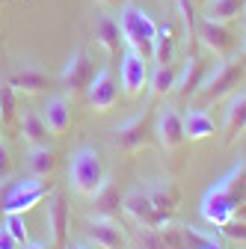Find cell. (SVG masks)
<instances>
[{
	"label": "cell",
	"instance_id": "6da1fadb",
	"mask_svg": "<svg viewBox=\"0 0 246 249\" xmlns=\"http://www.w3.org/2000/svg\"><path fill=\"white\" fill-rule=\"evenodd\" d=\"M140 249H217L213 237L166 220L158 229H142L140 234Z\"/></svg>",
	"mask_w": 246,
	"mask_h": 249
},
{
	"label": "cell",
	"instance_id": "7a4b0ae2",
	"mask_svg": "<svg viewBox=\"0 0 246 249\" xmlns=\"http://www.w3.org/2000/svg\"><path fill=\"white\" fill-rule=\"evenodd\" d=\"M243 71H246V56H243V53H240V56H226V59H220L217 69L208 71L205 80H202V86L196 89V95H193V98H196V107H208V104H213V101L228 98L231 92L237 89Z\"/></svg>",
	"mask_w": 246,
	"mask_h": 249
},
{
	"label": "cell",
	"instance_id": "3957f363",
	"mask_svg": "<svg viewBox=\"0 0 246 249\" xmlns=\"http://www.w3.org/2000/svg\"><path fill=\"white\" fill-rule=\"evenodd\" d=\"M116 21H119V30H122V42L148 59L151 48H155V36H158V24L151 21V15L137 3H125L119 9Z\"/></svg>",
	"mask_w": 246,
	"mask_h": 249
},
{
	"label": "cell",
	"instance_id": "277c9868",
	"mask_svg": "<svg viewBox=\"0 0 246 249\" xmlns=\"http://www.w3.org/2000/svg\"><path fill=\"white\" fill-rule=\"evenodd\" d=\"M53 190V184L36 175H27L9 184H0V211L3 213H24L30 208H36L42 199H48Z\"/></svg>",
	"mask_w": 246,
	"mask_h": 249
},
{
	"label": "cell",
	"instance_id": "5b68a950",
	"mask_svg": "<svg viewBox=\"0 0 246 249\" xmlns=\"http://www.w3.org/2000/svg\"><path fill=\"white\" fill-rule=\"evenodd\" d=\"M107 172H104V160H101V154L95 148H77L71 154V163H69V181H71V190L77 196H86L92 199V193L98 190V187L104 184Z\"/></svg>",
	"mask_w": 246,
	"mask_h": 249
},
{
	"label": "cell",
	"instance_id": "8992f818",
	"mask_svg": "<svg viewBox=\"0 0 246 249\" xmlns=\"http://www.w3.org/2000/svg\"><path fill=\"white\" fill-rule=\"evenodd\" d=\"M151 140H155V110L151 107H142L131 119L116 124V131H113V145L119 151H137L148 145Z\"/></svg>",
	"mask_w": 246,
	"mask_h": 249
},
{
	"label": "cell",
	"instance_id": "52a82bcc",
	"mask_svg": "<svg viewBox=\"0 0 246 249\" xmlns=\"http://www.w3.org/2000/svg\"><path fill=\"white\" fill-rule=\"evenodd\" d=\"M92 77H95V62H92L89 51L80 45V48L71 51V56L66 59V66H63V71H59L56 80H59L66 95H80V92L89 89Z\"/></svg>",
	"mask_w": 246,
	"mask_h": 249
},
{
	"label": "cell",
	"instance_id": "ba28073f",
	"mask_svg": "<svg viewBox=\"0 0 246 249\" xmlns=\"http://www.w3.org/2000/svg\"><path fill=\"white\" fill-rule=\"evenodd\" d=\"M155 140L163 151H178L184 145V140H187V134H184V116L172 104L155 110Z\"/></svg>",
	"mask_w": 246,
	"mask_h": 249
},
{
	"label": "cell",
	"instance_id": "9c48e42d",
	"mask_svg": "<svg viewBox=\"0 0 246 249\" xmlns=\"http://www.w3.org/2000/svg\"><path fill=\"white\" fill-rule=\"evenodd\" d=\"M119 86L128 98H140L142 89L148 86V62L142 53L137 51H125L122 53V62H119Z\"/></svg>",
	"mask_w": 246,
	"mask_h": 249
},
{
	"label": "cell",
	"instance_id": "30bf717a",
	"mask_svg": "<svg viewBox=\"0 0 246 249\" xmlns=\"http://www.w3.org/2000/svg\"><path fill=\"white\" fill-rule=\"evenodd\" d=\"M122 211H125L140 229H158V226H163L169 220V216H163L155 205H151V199H148V193L142 187H134L131 193L122 196Z\"/></svg>",
	"mask_w": 246,
	"mask_h": 249
},
{
	"label": "cell",
	"instance_id": "8fae6325",
	"mask_svg": "<svg viewBox=\"0 0 246 249\" xmlns=\"http://www.w3.org/2000/svg\"><path fill=\"white\" fill-rule=\"evenodd\" d=\"M196 39L213 53V56H220V59H226V56H231L234 51H237V36L231 33V27L228 24H223V21H202L199 27H196Z\"/></svg>",
	"mask_w": 246,
	"mask_h": 249
},
{
	"label": "cell",
	"instance_id": "7c38bea8",
	"mask_svg": "<svg viewBox=\"0 0 246 249\" xmlns=\"http://www.w3.org/2000/svg\"><path fill=\"white\" fill-rule=\"evenodd\" d=\"M45 223H48V231H51V243L56 249H66V243H69V202H66L63 190H51Z\"/></svg>",
	"mask_w": 246,
	"mask_h": 249
},
{
	"label": "cell",
	"instance_id": "4fadbf2b",
	"mask_svg": "<svg viewBox=\"0 0 246 249\" xmlns=\"http://www.w3.org/2000/svg\"><path fill=\"white\" fill-rule=\"evenodd\" d=\"M234 208H237V202L223 190L220 184H213L211 190L202 196V205H199V211H202V220L208 223V226H226L231 216H234Z\"/></svg>",
	"mask_w": 246,
	"mask_h": 249
},
{
	"label": "cell",
	"instance_id": "5bb4252c",
	"mask_svg": "<svg viewBox=\"0 0 246 249\" xmlns=\"http://www.w3.org/2000/svg\"><path fill=\"white\" fill-rule=\"evenodd\" d=\"M205 74H208V62H205V56L199 53V48H190L187 62H184V69L178 71V80H175L172 95H178V98H184V101L193 98L196 89H199L202 80H205Z\"/></svg>",
	"mask_w": 246,
	"mask_h": 249
},
{
	"label": "cell",
	"instance_id": "9a60e30c",
	"mask_svg": "<svg viewBox=\"0 0 246 249\" xmlns=\"http://www.w3.org/2000/svg\"><path fill=\"white\" fill-rule=\"evenodd\" d=\"M86 98H89V104H92L95 113H107L119 101V83H116V77H113L110 69L95 71V77H92V83L86 89Z\"/></svg>",
	"mask_w": 246,
	"mask_h": 249
},
{
	"label": "cell",
	"instance_id": "2e32d148",
	"mask_svg": "<svg viewBox=\"0 0 246 249\" xmlns=\"http://www.w3.org/2000/svg\"><path fill=\"white\" fill-rule=\"evenodd\" d=\"M6 83L15 92H24V95H39V92H48L51 89L53 77L45 69H39V66H21V69H15L6 77Z\"/></svg>",
	"mask_w": 246,
	"mask_h": 249
},
{
	"label": "cell",
	"instance_id": "e0dca14e",
	"mask_svg": "<svg viewBox=\"0 0 246 249\" xmlns=\"http://www.w3.org/2000/svg\"><path fill=\"white\" fill-rule=\"evenodd\" d=\"M145 193H148L151 205H155L163 216H169V220H172V213H175L178 205H181V190H178V184H175L172 178H158V181H148Z\"/></svg>",
	"mask_w": 246,
	"mask_h": 249
},
{
	"label": "cell",
	"instance_id": "ac0fdd59",
	"mask_svg": "<svg viewBox=\"0 0 246 249\" xmlns=\"http://www.w3.org/2000/svg\"><path fill=\"white\" fill-rule=\"evenodd\" d=\"M86 234H89V240H95V246H101V249H125L128 246L122 226L113 223V220H107V216H95V220H89Z\"/></svg>",
	"mask_w": 246,
	"mask_h": 249
},
{
	"label": "cell",
	"instance_id": "d6986e66",
	"mask_svg": "<svg viewBox=\"0 0 246 249\" xmlns=\"http://www.w3.org/2000/svg\"><path fill=\"white\" fill-rule=\"evenodd\" d=\"M42 119H45L48 131H51L53 137L66 134V131L71 128V101H69L66 95H53V98H48V104L42 107Z\"/></svg>",
	"mask_w": 246,
	"mask_h": 249
},
{
	"label": "cell",
	"instance_id": "ffe728a7",
	"mask_svg": "<svg viewBox=\"0 0 246 249\" xmlns=\"http://www.w3.org/2000/svg\"><path fill=\"white\" fill-rule=\"evenodd\" d=\"M226 142H234L243 131H246V89L243 92H231L228 107H226Z\"/></svg>",
	"mask_w": 246,
	"mask_h": 249
},
{
	"label": "cell",
	"instance_id": "44dd1931",
	"mask_svg": "<svg viewBox=\"0 0 246 249\" xmlns=\"http://www.w3.org/2000/svg\"><path fill=\"white\" fill-rule=\"evenodd\" d=\"M18 131H21V142L27 145H48V137H51L39 110H24V116L18 119Z\"/></svg>",
	"mask_w": 246,
	"mask_h": 249
},
{
	"label": "cell",
	"instance_id": "7402d4cb",
	"mask_svg": "<svg viewBox=\"0 0 246 249\" xmlns=\"http://www.w3.org/2000/svg\"><path fill=\"white\" fill-rule=\"evenodd\" d=\"M92 202H95V213L107 216V220H116L119 211H122V193L110 178H104V184L92 193Z\"/></svg>",
	"mask_w": 246,
	"mask_h": 249
},
{
	"label": "cell",
	"instance_id": "603a6c76",
	"mask_svg": "<svg viewBox=\"0 0 246 249\" xmlns=\"http://www.w3.org/2000/svg\"><path fill=\"white\" fill-rule=\"evenodd\" d=\"M184 134H187V140H208L217 134L213 119L205 113V107H187V113H184Z\"/></svg>",
	"mask_w": 246,
	"mask_h": 249
},
{
	"label": "cell",
	"instance_id": "cb8c5ba5",
	"mask_svg": "<svg viewBox=\"0 0 246 249\" xmlns=\"http://www.w3.org/2000/svg\"><path fill=\"white\" fill-rule=\"evenodd\" d=\"M95 42L110 53V59H116L119 56V51H122V30H119V21L116 18H110V15H104V18H98V24H95Z\"/></svg>",
	"mask_w": 246,
	"mask_h": 249
},
{
	"label": "cell",
	"instance_id": "d4e9b609",
	"mask_svg": "<svg viewBox=\"0 0 246 249\" xmlns=\"http://www.w3.org/2000/svg\"><path fill=\"white\" fill-rule=\"evenodd\" d=\"M56 169V154L48 145H30L27 151V172L36 178H48Z\"/></svg>",
	"mask_w": 246,
	"mask_h": 249
},
{
	"label": "cell",
	"instance_id": "484cf974",
	"mask_svg": "<svg viewBox=\"0 0 246 249\" xmlns=\"http://www.w3.org/2000/svg\"><path fill=\"white\" fill-rule=\"evenodd\" d=\"M172 56H175V27L160 24L155 36V48H151V59L158 66H172Z\"/></svg>",
	"mask_w": 246,
	"mask_h": 249
},
{
	"label": "cell",
	"instance_id": "4316f807",
	"mask_svg": "<svg viewBox=\"0 0 246 249\" xmlns=\"http://www.w3.org/2000/svg\"><path fill=\"white\" fill-rule=\"evenodd\" d=\"M246 0H205V18L208 21H234L237 15H243Z\"/></svg>",
	"mask_w": 246,
	"mask_h": 249
},
{
	"label": "cell",
	"instance_id": "83f0119b",
	"mask_svg": "<svg viewBox=\"0 0 246 249\" xmlns=\"http://www.w3.org/2000/svg\"><path fill=\"white\" fill-rule=\"evenodd\" d=\"M220 187H223V190L240 205V202H246V160H240L237 166H231L220 181H217Z\"/></svg>",
	"mask_w": 246,
	"mask_h": 249
},
{
	"label": "cell",
	"instance_id": "f1b7e54d",
	"mask_svg": "<svg viewBox=\"0 0 246 249\" xmlns=\"http://www.w3.org/2000/svg\"><path fill=\"white\" fill-rule=\"evenodd\" d=\"M175 80H178V71L172 66H155V71H148V89L155 98H163L175 89Z\"/></svg>",
	"mask_w": 246,
	"mask_h": 249
},
{
	"label": "cell",
	"instance_id": "f546056e",
	"mask_svg": "<svg viewBox=\"0 0 246 249\" xmlns=\"http://www.w3.org/2000/svg\"><path fill=\"white\" fill-rule=\"evenodd\" d=\"M3 229L24 246L30 243V231H27V223H24V213H6V220H3Z\"/></svg>",
	"mask_w": 246,
	"mask_h": 249
},
{
	"label": "cell",
	"instance_id": "4dcf8cb0",
	"mask_svg": "<svg viewBox=\"0 0 246 249\" xmlns=\"http://www.w3.org/2000/svg\"><path fill=\"white\" fill-rule=\"evenodd\" d=\"M15 119V89L3 80L0 83V122Z\"/></svg>",
	"mask_w": 246,
	"mask_h": 249
},
{
	"label": "cell",
	"instance_id": "1f68e13d",
	"mask_svg": "<svg viewBox=\"0 0 246 249\" xmlns=\"http://www.w3.org/2000/svg\"><path fill=\"white\" fill-rule=\"evenodd\" d=\"M220 234L234 243H246V220H228L226 226H220Z\"/></svg>",
	"mask_w": 246,
	"mask_h": 249
},
{
	"label": "cell",
	"instance_id": "d6a6232c",
	"mask_svg": "<svg viewBox=\"0 0 246 249\" xmlns=\"http://www.w3.org/2000/svg\"><path fill=\"white\" fill-rule=\"evenodd\" d=\"M12 169H15V163H12V154H9V148L0 142V184H6L9 178H12Z\"/></svg>",
	"mask_w": 246,
	"mask_h": 249
},
{
	"label": "cell",
	"instance_id": "836d02e7",
	"mask_svg": "<svg viewBox=\"0 0 246 249\" xmlns=\"http://www.w3.org/2000/svg\"><path fill=\"white\" fill-rule=\"evenodd\" d=\"M0 249H21V243H18V240L3 229V226H0Z\"/></svg>",
	"mask_w": 246,
	"mask_h": 249
},
{
	"label": "cell",
	"instance_id": "e575fe53",
	"mask_svg": "<svg viewBox=\"0 0 246 249\" xmlns=\"http://www.w3.org/2000/svg\"><path fill=\"white\" fill-rule=\"evenodd\" d=\"M21 249H56V246H53L51 240H42V243H24Z\"/></svg>",
	"mask_w": 246,
	"mask_h": 249
},
{
	"label": "cell",
	"instance_id": "d590c367",
	"mask_svg": "<svg viewBox=\"0 0 246 249\" xmlns=\"http://www.w3.org/2000/svg\"><path fill=\"white\" fill-rule=\"evenodd\" d=\"M240 53H243V56H246V39H243V45H240Z\"/></svg>",
	"mask_w": 246,
	"mask_h": 249
},
{
	"label": "cell",
	"instance_id": "8d00e7d4",
	"mask_svg": "<svg viewBox=\"0 0 246 249\" xmlns=\"http://www.w3.org/2000/svg\"><path fill=\"white\" fill-rule=\"evenodd\" d=\"M0 142H3V122H0Z\"/></svg>",
	"mask_w": 246,
	"mask_h": 249
},
{
	"label": "cell",
	"instance_id": "74e56055",
	"mask_svg": "<svg viewBox=\"0 0 246 249\" xmlns=\"http://www.w3.org/2000/svg\"><path fill=\"white\" fill-rule=\"evenodd\" d=\"M98 3H116V0H98Z\"/></svg>",
	"mask_w": 246,
	"mask_h": 249
},
{
	"label": "cell",
	"instance_id": "f35d334b",
	"mask_svg": "<svg viewBox=\"0 0 246 249\" xmlns=\"http://www.w3.org/2000/svg\"><path fill=\"white\" fill-rule=\"evenodd\" d=\"M66 249H86V246H66Z\"/></svg>",
	"mask_w": 246,
	"mask_h": 249
},
{
	"label": "cell",
	"instance_id": "ab89813d",
	"mask_svg": "<svg viewBox=\"0 0 246 249\" xmlns=\"http://www.w3.org/2000/svg\"><path fill=\"white\" fill-rule=\"evenodd\" d=\"M243 33H246V18H243Z\"/></svg>",
	"mask_w": 246,
	"mask_h": 249
},
{
	"label": "cell",
	"instance_id": "60d3db41",
	"mask_svg": "<svg viewBox=\"0 0 246 249\" xmlns=\"http://www.w3.org/2000/svg\"><path fill=\"white\" fill-rule=\"evenodd\" d=\"M196 3H205V0H196Z\"/></svg>",
	"mask_w": 246,
	"mask_h": 249
},
{
	"label": "cell",
	"instance_id": "b9f144b4",
	"mask_svg": "<svg viewBox=\"0 0 246 249\" xmlns=\"http://www.w3.org/2000/svg\"><path fill=\"white\" fill-rule=\"evenodd\" d=\"M243 12H246V6H243Z\"/></svg>",
	"mask_w": 246,
	"mask_h": 249
},
{
	"label": "cell",
	"instance_id": "7bdbcfd3",
	"mask_svg": "<svg viewBox=\"0 0 246 249\" xmlns=\"http://www.w3.org/2000/svg\"><path fill=\"white\" fill-rule=\"evenodd\" d=\"M0 3H3V0H0Z\"/></svg>",
	"mask_w": 246,
	"mask_h": 249
}]
</instances>
